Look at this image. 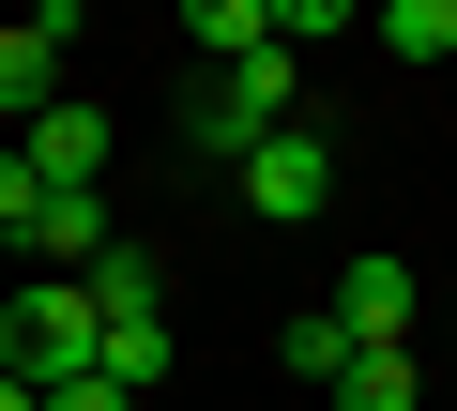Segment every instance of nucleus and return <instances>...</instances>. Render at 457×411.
<instances>
[{"label":"nucleus","mask_w":457,"mask_h":411,"mask_svg":"<svg viewBox=\"0 0 457 411\" xmlns=\"http://www.w3.org/2000/svg\"><path fill=\"white\" fill-rule=\"evenodd\" d=\"M0 366H16L31 396H62V381H92V366H107V305H92L77 275H46V290H16V305H0Z\"/></svg>","instance_id":"obj_1"},{"label":"nucleus","mask_w":457,"mask_h":411,"mask_svg":"<svg viewBox=\"0 0 457 411\" xmlns=\"http://www.w3.org/2000/svg\"><path fill=\"white\" fill-rule=\"evenodd\" d=\"M320 198H336V152H320V122H290V137H260V152H245V214L305 229Z\"/></svg>","instance_id":"obj_2"},{"label":"nucleus","mask_w":457,"mask_h":411,"mask_svg":"<svg viewBox=\"0 0 457 411\" xmlns=\"http://www.w3.org/2000/svg\"><path fill=\"white\" fill-rule=\"evenodd\" d=\"M62 46H77V16H62V0L0 31V122H16V137H31L46 107H62Z\"/></svg>","instance_id":"obj_3"},{"label":"nucleus","mask_w":457,"mask_h":411,"mask_svg":"<svg viewBox=\"0 0 457 411\" xmlns=\"http://www.w3.org/2000/svg\"><path fill=\"white\" fill-rule=\"evenodd\" d=\"M411 305H427L411 259H351V275H336V320H351L366 350H411Z\"/></svg>","instance_id":"obj_4"},{"label":"nucleus","mask_w":457,"mask_h":411,"mask_svg":"<svg viewBox=\"0 0 457 411\" xmlns=\"http://www.w3.org/2000/svg\"><path fill=\"white\" fill-rule=\"evenodd\" d=\"M107 244H122V229H107V198H92V183H46V214H31V259H46V275H92Z\"/></svg>","instance_id":"obj_5"},{"label":"nucleus","mask_w":457,"mask_h":411,"mask_svg":"<svg viewBox=\"0 0 457 411\" xmlns=\"http://www.w3.org/2000/svg\"><path fill=\"white\" fill-rule=\"evenodd\" d=\"M16 152H31L46 183H92V168H107V107H77V92H62V107H46L31 137H16Z\"/></svg>","instance_id":"obj_6"},{"label":"nucleus","mask_w":457,"mask_h":411,"mask_svg":"<svg viewBox=\"0 0 457 411\" xmlns=\"http://www.w3.org/2000/svg\"><path fill=\"white\" fill-rule=\"evenodd\" d=\"M275 350H290V381H305V396H336V381H351V366H366V335H351V320H336V305H305V320H290V335H275Z\"/></svg>","instance_id":"obj_7"},{"label":"nucleus","mask_w":457,"mask_h":411,"mask_svg":"<svg viewBox=\"0 0 457 411\" xmlns=\"http://www.w3.org/2000/svg\"><path fill=\"white\" fill-rule=\"evenodd\" d=\"M183 46H198L213 77H228V62H260V46H275V0H198V16H183Z\"/></svg>","instance_id":"obj_8"},{"label":"nucleus","mask_w":457,"mask_h":411,"mask_svg":"<svg viewBox=\"0 0 457 411\" xmlns=\"http://www.w3.org/2000/svg\"><path fill=\"white\" fill-rule=\"evenodd\" d=\"M366 31H381L396 62H442V46H457V0H381V16H366Z\"/></svg>","instance_id":"obj_9"},{"label":"nucleus","mask_w":457,"mask_h":411,"mask_svg":"<svg viewBox=\"0 0 457 411\" xmlns=\"http://www.w3.org/2000/svg\"><path fill=\"white\" fill-rule=\"evenodd\" d=\"M411 396H427V366H411V350H366V366L336 381V411H411Z\"/></svg>","instance_id":"obj_10"},{"label":"nucleus","mask_w":457,"mask_h":411,"mask_svg":"<svg viewBox=\"0 0 457 411\" xmlns=\"http://www.w3.org/2000/svg\"><path fill=\"white\" fill-rule=\"evenodd\" d=\"M31 214H46V168H31V152H0V244H31Z\"/></svg>","instance_id":"obj_11"},{"label":"nucleus","mask_w":457,"mask_h":411,"mask_svg":"<svg viewBox=\"0 0 457 411\" xmlns=\"http://www.w3.org/2000/svg\"><path fill=\"white\" fill-rule=\"evenodd\" d=\"M46 411H137V396H122V381H107V366H92V381H62V396H46Z\"/></svg>","instance_id":"obj_12"},{"label":"nucleus","mask_w":457,"mask_h":411,"mask_svg":"<svg viewBox=\"0 0 457 411\" xmlns=\"http://www.w3.org/2000/svg\"><path fill=\"white\" fill-rule=\"evenodd\" d=\"M0 411H46V396H31V381H16V366H0Z\"/></svg>","instance_id":"obj_13"}]
</instances>
